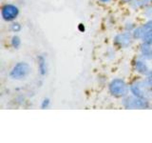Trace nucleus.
Here are the masks:
<instances>
[{"mask_svg": "<svg viewBox=\"0 0 152 143\" xmlns=\"http://www.w3.org/2000/svg\"><path fill=\"white\" fill-rule=\"evenodd\" d=\"M130 94L138 97H142L152 101V89L145 77H138L129 83Z\"/></svg>", "mask_w": 152, "mask_h": 143, "instance_id": "nucleus-1", "label": "nucleus"}, {"mask_svg": "<svg viewBox=\"0 0 152 143\" xmlns=\"http://www.w3.org/2000/svg\"><path fill=\"white\" fill-rule=\"evenodd\" d=\"M108 92L111 97L122 99L130 94L129 84L124 78L115 77L108 83Z\"/></svg>", "mask_w": 152, "mask_h": 143, "instance_id": "nucleus-2", "label": "nucleus"}, {"mask_svg": "<svg viewBox=\"0 0 152 143\" xmlns=\"http://www.w3.org/2000/svg\"><path fill=\"white\" fill-rule=\"evenodd\" d=\"M122 106L126 110H146L152 108V101L138 97L131 94L122 98Z\"/></svg>", "mask_w": 152, "mask_h": 143, "instance_id": "nucleus-3", "label": "nucleus"}, {"mask_svg": "<svg viewBox=\"0 0 152 143\" xmlns=\"http://www.w3.org/2000/svg\"><path fill=\"white\" fill-rule=\"evenodd\" d=\"M31 68L28 63L25 61H20L15 63L10 71L9 76L13 80H25L31 74Z\"/></svg>", "mask_w": 152, "mask_h": 143, "instance_id": "nucleus-4", "label": "nucleus"}, {"mask_svg": "<svg viewBox=\"0 0 152 143\" xmlns=\"http://www.w3.org/2000/svg\"><path fill=\"white\" fill-rule=\"evenodd\" d=\"M135 38L131 32L123 31L118 32L113 37V45L118 49H128L132 46Z\"/></svg>", "mask_w": 152, "mask_h": 143, "instance_id": "nucleus-5", "label": "nucleus"}, {"mask_svg": "<svg viewBox=\"0 0 152 143\" xmlns=\"http://www.w3.org/2000/svg\"><path fill=\"white\" fill-rule=\"evenodd\" d=\"M132 69L138 75L142 76V77H145L152 73L150 61L145 60L139 55H137V57L132 60Z\"/></svg>", "mask_w": 152, "mask_h": 143, "instance_id": "nucleus-6", "label": "nucleus"}, {"mask_svg": "<svg viewBox=\"0 0 152 143\" xmlns=\"http://www.w3.org/2000/svg\"><path fill=\"white\" fill-rule=\"evenodd\" d=\"M1 17L5 22L12 23L13 21H15L17 17L20 14V9L15 4L12 3H6L2 5L1 10Z\"/></svg>", "mask_w": 152, "mask_h": 143, "instance_id": "nucleus-7", "label": "nucleus"}, {"mask_svg": "<svg viewBox=\"0 0 152 143\" xmlns=\"http://www.w3.org/2000/svg\"><path fill=\"white\" fill-rule=\"evenodd\" d=\"M152 32V19H149L146 22L137 26L134 31L132 32V35L134 36L135 40H142L148 32Z\"/></svg>", "mask_w": 152, "mask_h": 143, "instance_id": "nucleus-8", "label": "nucleus"}, {"mask_svg": "<svg viewBox=\"0 0 152 143\" xmlns=\"http://www.w3.org/2000/svg\"><path fill=\"white\" fill-rule=\"evenodd\" d=\"M139 56L145 58V60H152V43L142 41L139 46Z\"/></svg>", "mask_w": 152, "mask_h": 143, "instance_id": "nucleus-9", "label": "nucleus"}, {"mask_svg": "<svg viewBox=\"0 0 152 143\" xmlns=\"http://www.w3.org/2000/svg\"><path fill=\"white\" fill-rule=\"evenodd\" d=\"M37 69L41 76H45L48 74V61L44 55H38L36 57Z\"/></svg>", "mask_w": 152, "mask_h": 143, "instance_id": "nucleus-10", "label": "nucleus"}, {"mask_svg": "<svg viewBox=\"0 0 152 143\" xmlns=\"http://www.w3.org/2000/svg\"><path fill=\"white\" fill-rule=\"evenodd\" d=\"M152 4V0H134L128 6L133 11H142L146 6Z\"/></svg>", "mask_w": 152, "mask_h": 143, "instance_id": "nucleus-11", "label": "nucleus"}, {"mask_svg": "<svg viewBox=\"0 0 152 143\" xmlns=\"http://www.w3.org/2000/svg\"><path fill=\"white\" fill-rule=\"evenodd\" d=\"M21 43H22L21 42V38L19 37L18 35H12V38H11V40H10V44H11V46L15 50H17V49L20 48Z\"/></svg>", "mask_w": 152, "mask_h": 143, "instance_id": "nucleus-12", "label": "nucleus"}, {"mask_svg": "<svg viewBox=\"0 0 152 143\" xmlns=\"http://www.w3.org/2000/svg\"><path fill=\"white\" fill-rule=\"evenodd\" d=\"M142 14H144V16L147 19V20L152 19V4L148 5V6H146L145 8L142 9Z\"/></svg>", "mask_w": 152, "mask_h": 143, "instance_id": "nucleus-13", "label": "nucleus"}, {"mask_svg": "<svg viewBox=\"0 0 152 143\" xmlns=\"http://www.w3.org/2000/svg\"><path fill=\"white\" fill-rule=\"evenodd\" d=\"M10 30H11L12 32L14 33H16V32H21L22 30V26H21V24L17 22L16 20L15 21H13L11 23V25H10Z\"/></svg>", "mask_w": 152, "mask_h": 143, "instance_id": "nucleus-14", "label": "nucleus"}, {"mask_svg": "<svg viewBox=\"0 0 152 143\" xmlns=\"http://www.w3.org/2000/svg\"><path fill=\"white\" fill-rule=\"evenodd\" d=\"M137 27L136 24L133 22V21H127L125 23V25H124V29H125V31H128V32H133L134 31V29Z\"/></svg>", "mask_w": 152, "mask_h": 143, "instance_id": "nucleus-15", "label": "nucleus"}, {"mask_svg": "<svg viewBox=\"0 0 152 143\" xmlns=\"http://www.w3.org/2000/svg\"><path fill=\"white\" fill-rule=\"evenodd\" d=\"M50 106V99L49 97L43 98L40 103V108L43 110H46V109H49Z\"/></svg>", "mask_w": 152, "mask_h": 143, "instance_id": "nucleus-16", "label": "nucleus"}, {"mask_svg": "<svg viewBox=\"0 0 152 143\" xmlns=\"http://www.w3.org/2000/svg\"><path fill=\"white\" fill-rule=\"evenodd\" d=\"M142 41H144V42H149V43H152V32H148L147 35H145V37L142 39Z\"/></svg>", "mask_w": 152, "mask_h": 143, "instance_id": "nucleus-17", "label": "nucleus"}, {"mask_svg": "<svg viewBox=\"0 0 152 143\" xmlns=\"http://www.w3.org/2000/svg\"><path fill=\"white\" fill-rule=\"evenodd\" d=\"M78 30H79L81 32H85L86 28H85V26H84V24H83V23H80L79 25H78Z\"/></svg>", "mask_w": 152, "mask_h": 143, "instance_id": "nucleus-18", "label": "nucleus"}, {"mask_svg": "<svg viewBox=\"0 0 152 143\" xmlns=\"http://www.w3.org/2000/svg\"><path fill=\"white\" fill-rule=\"evenodd\" d=\"M121 1V3H123V4H127V5H129L130 3H132L134 0H120Z\"/></svg>", "mask_w": 152, "mask_h": 143, "instance_id": "nucleus-19", "label": "nucleus"}, {"mask_svg": "<svg viewBox=\"0 0 152 143\" xmlns=\"http://www.w3.org/2000/svg\"><path fill=\"white\" fill-rule=\"evenodd\" d=\"M98 1H99L100 3H102V4H107V3H109V2H111L112 0H98Z\"/></svg>", "mask_w": 152, "mask_h": 143, "instance_id": "nucleus-20", "label": "nucleus"}]
</instances>
